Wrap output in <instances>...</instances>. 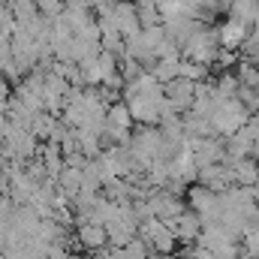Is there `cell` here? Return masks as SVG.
Returning <instances> with one entry per match:
<instances>
[{"label": "cell", "mask_w": 259, "mask_h": 259, "mask_svg": "<svg viewBox=\"0 0 259 259\" xmlns=\"http://www.w3.org/2000/svg\"><path fill=\"white\" fill-rule=\"evenodd\" d=\"M78 238H81V244H88V247H103V244H106V226H103V223L81 226V229H78Z\"/></svg>", "instance_id": "1"}, {"label": "cell", "mask_w": 259, "mask_h": 259, "mask_svg": "<svg viewBox=\"0 0 259 259\" xmlns=\"http://www.w3.org/2000/svg\"><path fill=\"white\" fill-rule=\"evenodd\" d=\"M241 39H244V24H241V21H232L229 27H223V42L235 46V42H241Z\"/></svg>", "instance_id": "2"}, {"label": "cell", "mask_w": 259, "mask_h": 259, "mask_svg": "<svg viewBox=\"0 0 259 259\" xmlns=\"http://www.w3.org/2000/svg\"><path fill=\"white\" fill-rule=\"evenodd\" d=\"M241 78H244L247 84H253V88H259V72H256V69H244V72H241Z\"/></svg>", "instance_id": "3"}]
</instances>
